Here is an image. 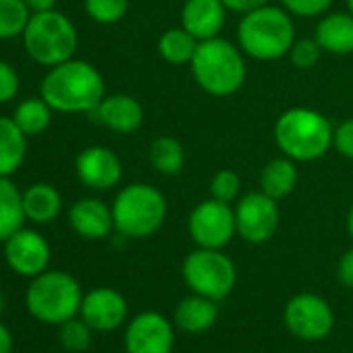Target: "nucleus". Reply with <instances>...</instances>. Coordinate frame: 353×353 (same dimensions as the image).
<instances>
[{
  "label": "nucleus",
  "instance_id": "10",
  "mask_svg": "<svg viewBox=\"0 0 353 353\" xmlns=\"http://www.w3.org/2000/svg\"><path fill=\"white\" fill-rule=\"evenodd\" d=\"M281 212L274 198L262 190L243 196L235 206L237 235L248 243H266L279 229Z\"/></svg>",
  "mask_w": 353,
  "mask_h": 353
},
{
  "label": "nucleus",
  "instance_id": "37",
  "mask_svg": "<svg viewBox=\"0 0 353 353\" xmlns=\"http://www.w3.org/2000/svg\"><path fill=\"white\" fill-rule=\"evenodd\" d=\"M268 3H270V0H223V5L229 11H235V13H241V15H245V13L258 9V7H264Z\"/></svg>",
  "mask_w": 353,
  "mask_h": 353
},
{
  "label": "nucleus",
  "instance_id": "34",
  "mask_svg": "<svg viewBox=\"0 0 353 353\" xmlns=\"http://www.w3.org/2000/svg\"><path fill=\"white\" fill-rule=\"evenodd\" d=\"M19 92V75L7 61H0V104L11 102Z\"/></svg>",
  "mask_w": 353,
  "mask_h": 353
},
{
  "label": "nucleus",
  "instance_id": "29",
  "mask_svg": "<svg viewBox=\"0 0 353 353\" xmlns=\"http://www.w3.org/2000/svg\"><path fill=\"white\" fill-rule=\"evenodd\" d=\"M90 19L102 26L119 23L129 9V0H83Z\"/></svg>",
  "mask_w": 353,
  "mask_h": 353
},
{
  "label": "nucleus",
  "instance_id": "26",
  "mask_svg": "<svg viewBox=\"0 0 353 353\" xmlns=\"http://www.w3.org/2000/svg\"><path fill=\"white\" fill-rule=\"evenodd\" d=\"M150 162L160 174H176L185 164V150L179 139L162 135L156 137L150 145Z\"/></svg>",
  "mask_w": 353,
  "mask_h": 353
},
{
  "label": "nucleus",
  "instance_id": "21",
  "mask_svg": "<svg viewBox=\"0 0 353 353\" xmlns=\"http://www.w3.org/2000/svg\"><path fill=\"white\" fill-rule=\"evenodd\" d=\"M63 210V198L57 188L48 183H34L23 192L26 219L36 225L52 223Z\"/></svg>",
  "mask_w": 353,
  "mask_h": 353
},
{
  "label": "nucleus",
  "instance_id": "7",
  "mask_svg": "<svg viewBox=\"0 0 353 353\" xmlns=\"http://www.w3.org/2000/svg\"><path fill=\"white\" fill-rule=\"evenodd\" d=\"M81 287L69 274L61 270H44L34 276L26 303L34 318L48 324H63L77 316L81 310Z\"/></svg>",
  "mask_w": 353,
  "mask_h": 353
},
{
  "label": "nucleus",
  "instance_id": "8",
  "mask_svg": "<svg viewBox=\"0 0 353 353\" xmlns=\"http://www.w3.org/2000/svg\"><path fill=\"white\" fill-rule=\"evenodd\" d=\"M183 279L194 293L221 301L235 289L237 268L223 250L198 248L183 262Z\"/></svg>",
  "mask_w": 353,
  "mask_h": 353
},
{
  "label": "nucleus",
  "instance_id": "4",
  "mask_svg": "<svg viewBox=\"0 0 353 353\" xmlns=\"http://www.w3.org/2000/svg\"><path fill=\"white\" fill-rule=\"evenodd\" d=\"M334 129L330 121L312 108H289L274 123L279 150L295 162H312L332 148Z\"/></svg>",
  "mask_w": 353,
  "mask_h": 353
},
{
  "label": "nucleus",
  "instance_id": "13",
  "mask_svg": "<svg viewBox=\"0 0 353 353\" xmlns=\"http://www.w3.org/2000/svg\"><path fill=\"white\" fill-rule=\"evenodd\" d=\"M5 258L17 274L38 276L50 262V245L38 231L21 227L5 241Z\"/></svg>",
  "mask_w": 353,
  "mask_h": 353
},
{
  "label": "nucleus",
  "instance_id": "23",
  "mask_svg": "<svg viewBox=\"0 0 353 353\" xmlns=\"http://www.w3.org/2000/svg\"><path fill=\"white\" fill-rule=\"evenodd\" d=\"M297 181H299V172L295 160L287 156L270 160L260 172V190L266 196L274 198L276 202L287 198L295 190Z\"/></svg>",
  "mask_w": 353,
  "mask_h": 353
},
{
  "label": "nucleus",
  "instance_id": "6",
  "mask_svg": "<svg viewBox=\"0 0 353 353\" xmlns=\"http://www.w3.org/2000/svg\"><path fill=\"white\" fill-rule=\"evenodd\" d=\"M21 38L28 54L44 67H57L73 59L79 44L73 21L54 9L34 13Z\"/></svg>",
  "mask_w": 353,
  "mask_h": 353
},
{
  "label": "nucleus",
  "instance_id": "33",
  "mask_svg": "<svg viewBox=\"0 0 353 353\" xmlns=\"http://www.w3.org/2000/svg\"><path fill=\"white\" fill-rule=\"evenodd\" d=\"M283 9L297 17H318L326 13L332 5V0H281Z\"/></svg>",
  "mask_w": 353,
  "mask_h": 353
},
{
  "label": "nucleus",
  "instance_id": "35",
  "mask_svg": "<svg viewBox=\"0 0 353 353\" xmlns=\"http://www.w3.org/2000/svg\"><path fill=\"white\" fill-rule=\"evenodd\" d=\"M332 145H334V150H336L343 158L353 160V119L343 121V123L334 129Z\"/></svg>",
  "mask_w": 353,
  "mask_h": 353
},
{
  "label": "nucleus",
  "instance_id": "14",
  "mask_svg": "<svg viewBox=\"0 0 353 353\" xmlns=\"http://www.w3.org/2000/svg\"><path fill=\"white\" fill-rule=\"evenodd\" d=\"M75 170L79 181L94 192L112 190L114 185H119L123 176L121 158L104 145L85 148L75 160Z\"/></svg>",
  "mask_w": 353,
  "mask_h": 353
},
{
  "label": "nucleus",
  "instance_id": "15",
  "mask_svg": "<svg viewBox=\"0 0 353 353\" xmlns=\"http://www.w3.org/2000/svg\"><path fill=\"white\" fill-rule=\"evenodd\" d=\"M81 320L98 332L117 330L127 318V301L125 297L110 287H98L83 295L81 301Z\"/></svg>",
  "mask_w": 353,
  "mask_h": 353
},
{
  "label": "nucleus",
  "instance_id": "11",
  "mask_svg": "<svg viewBox=\"0 0 353 353\" xmlns=\"http://www.w3.org/2000/svg\"><path fill=\"white\" fill-rule=\"evenodd\" d=\"M285 324L303 341H320L332 332L334 314L322 297L314 293H299L291 297L285 307Z\"/></svg>",
  "mask_w": 353,
  "mask_h": 353
},
{
  "label": "nucleus",
  "instance_id": "19",
  "mask_svg": "<svg viewBox=\"0 0 353 353\" xmlns=\"http://www.w3.org/2000/svg\"><path fill=\"white\" fill-rule=\"evenodd\" d=\"M316 42L324 52L345 57L353 52V15L351 13H330L320 19L314 34Z\"/></svg>",
  "mask_w": 353,
  "mask_h": 353
},
{
  "label": "nucleus",
  "instance_id": "41",
  "mask_svg": "<svg viewBox=\"0 0 353 353\" xmlns=\"http://www.w3.org/2000/svg\"><path fill=\"white\" fill-rule=\"evenodd\" d=\"M5 312V295H3V291H0V314Z\"/></svg>",
  "mask_w": 353,
  "mask_h": 353
},
{
  "label": "nucleus",
  "instance_id": "32",
  "mask_svg": "<svg viewBox=\"0 0 353 353\" xmlns=\"http://www.w3.org/2000/svg\"><path fill=\"white\" fill-rule=\"evenodd\" d=\"M322 52L324 50L316 42V38H303V40L293 42V46L289 50V59H291L293 67H297V69H312L320 61Z\"/></svg>",
  "mask_w": 353,
  "mask_h": 353
},
{
  "label": "nucleus",
  "instance_id": "17",
  "mask_svg": "<svg viewBox=\"0 0 353 353\" xmlns=\"http://www.w3.org/2000/svg\"><path fill=\"white\" fill-rule=\"evenodd\" d=\"M69 225L83 239H92V241L106 239L114 229L112 208H108L98 198H83L71 206Z\"/></svg>",
  "mask_w": 353,
  "mask_h": 353
},
{
  "label": "nucleus",
  "instance_id": "1",
  "mask_svg": "<svg viewBox=\"0 0 353 353\" xmlns=\"http://www.w3.org/2000/svg\"><path fill=\"white\" fill-rule=\"evenodd\" d=\"M104 79L100 71L85 63L69 59L50 67L42 79L40 94L52 110L59 112H94L104 100Z\"/></svg>",
  "mask_w": 353,
  "mask_h": 353
},
{
  "label": "nucleus",
  "instance_id": "27",
  "mask_svg": "<svg viewBox=\"0 0 353 353\" xmlns=\"http://www.w3.org/2000/svg\"><path fill=\"white\" fill-rule=\"evenodd\" d=\"M13 121L17 123V127L28 137L38 135V133H42V131H46L50 127L52 108L48 106V102L44 98H30V100H23L15 108Z\"/></svg>",
  "mask_w": 353,
  "mask_h": 353
},
{
  "label": "nucleus",
  "instance_id": "40",
  "mask_svg": "<svg viewBox=\"0 0 353 353\" xmlns=\"http://www.w3.org/2000/svg\"><path fill=\"white\" fill-rule=\"evenodd\" d=\"M347 231H349V235H351V239H353V204H351L349 214H347Z\"/></svg>",
  "mask_w": 353,
  "mask_h": 353
},
{
  "label": "nucleus",
  "instance_id": "3",
  "mask_svg": "<svg viewBox=\"0 0 353 353\" xmlns=\"http://www.w3.org/2000/svg\"><path fill=\"white\" fill-rule=\"evenodd\" d=\"M190 65L196 83L216 98L233 96L243 88L248 77L241 48L219 36L200 42Z\"/></svg>",
  "mask_w": 353,
  "mask_h": 353
},
{
  "label": "nucleus",
  "instance_id": "30",
  "mask_svg": "<svg viewBox=\"0 0 353 353\" xmlns=\"http://www.w3.org/2000/svg\"><path fill=\"white\" fill-rule=\"evenodd\" d=\"M61 343L69 351H85L92 343V328L83 320H67L61 324Z\"/></svg>",
  "mask_w": 353,
  "mask_h": 353
},
{
  "label": "nucleus",
  "instance_id": "36",
  "mask_svg": "<svg viewBox=\"0 0 353 353\" xmlns=\"http://www.w3.org/2000/svg\"><path fill=\"white\" fill-rule=\"evenodd\" d=\"M339 281L345 287L353 289V248L347 250L339 260Z\"/></svg>",
  "mask_w": 353,
  "mask_h": 353
},
{
  "label": "nucleus",
  "instance_id": "38",
  "mask_svg": "<svg viewBox=\"0 0 353 353\" xmlns=\"http://www.w3.org/2000/svg\"><path fill=\"white\" fill-rule=\"evenodd\" d=\"M13 351V336L11 330L0 322V353H11Z\"/></svg>",
  "mask_w": 353,
  "mask_h": 353
},
{
  "label": "nucleus",
  "instance_id": "5",
  "mask_svg": "<svg viewBox=\"0 0 353 353\" xmlns=\"http://www.w3.org/2000/svg\"><path fill=\"white\" fill-rule=\"evenodd\" d=\"M166 212L168 206L164 196L148 183H131L123 188L112 204L114 229L131 239L154 235L162 227Z\"/></svg>",
  "mask_w": 353,
  "mask_h": 353
},
{
  "label": "nucleus",
  "instance_id": "39",
  "mask_svg": "<svg viewBox=\"0 0 353 353\" xmlns=\"http://www.w3.org/2000/svg\"><path fill=\"white\" fill-rule=\"evenodd\" d=\"M26 3L34 13H42V11H52L59 0H26Z\"/></svg>",
  "mask_w": 353,
  "mask_h": 353
},
{
  "label": "nucleus",
  "instance_id": "9",
  "mask_svg": "<svg viewBox=\"0 0 353 353\" xmlns=\"http://www.w3.org/2000/svg\"><path fill=\"white\" fill-rule=\"evenodd\" d=\"M237 233L235 210L221 200L200 202L190 214V235L198 248L223 250Z\"/></svg>",
  "mask_w": 353,
  "mask_h": 353
},
{
  "label": "nucleus",
  "instance_id": "24",
  "mask_svg": "<svg viewBox=\"0 0 353 353\" xmlns=\"http://www.w3.org/2000/svg\"><path fill=\"white\" fill-rule=\"evenodd\" d=\"M23 192L9 176H0V241H7L15 231L23 227Z\"/></svg>",
  "mask_w": 353,
  "mask_h": 353
},
{
  "label": "nucleus",
  "instance_id": "28",
  "mask_svg": "<svg viewBox=\"0 0 353 353\" xmlns=\"http://www.w3.org/2000/svg\"><path fill=\"white\" fill-rule=\"evenodd\" d=\"M32 19V9L26 0H0V40L23 36Z\"/></svg>",
  "mask_w": 353,
  "mask_h": 353
},
{
  "label": "nucleus",
  "instance_id": "18",
  "mask_svg": "<svg viewBox=\"0 0 353 353\" xmlns=\"http://www.w3.org/2000/svg\"><path fill=\"white\" fill-rule=\"evenodd\" d=\"M96 121L117 133H133L143 123V108L141 104L127 94L104 96L100 106L92 112Z\"/></svg>",
  "mask_w": 353,
  "mask_h": 353
},
{
  "label": "nucleus",
  "instance_id": "16",
  "mask_svg": "<svg viewBox=\"0 0 353 353\" xmlns=\"http://www.w3.org/2000/svg\"><path fill=\"white\" fill-rule=\"evenodd\" d=\"M227 11L223 0H188L181 9V28L200 42L216 38L227 23Z\"/></svg>",
  "mask_w": 353,
  "mask_h": 353
},
{
  "label": "nucleus",
  "instance_id": "20",
  "mask_svg": "<svg viewBox=\"0 0 353 353\" xmlns=\"http://www.w3.org/2000/svg\"><path fill=\"white\" fill-rule=\"evenodd\" d=\"M219 320V305L214 299L204 297V295H190L185 299H181L174 307V322L181 330L198 334V332H206L214 326V322Z\"/></svg>",
  "mask_w": 353,
  "mask_h": 353
},
{
  "label": "nucleus",
  "instance_id": "25",
  "mask_svg": "<svg viewBox=\"0 0 353 353\" xmlns=\"http://www.w3.org/2000/svg\"><path fill=\"white\" fill-rule=\"evenodd\" d=\"M200 40H196L185 28L166 30L158 40V52L168 65H190Z\"/></svg>",
  "mask_w": 353,
  "mask_h": 353
},
{
  "label": "nucleus",
  "instance_id": "22",
  "mask_svg": "<svg viewBox=\"0 0 353 353\" xmlns=\"http://www.w3.org/2000/svg\"><path fill=\"white\" fill-rule=\"evenodd\" d=\"M28 154V135L11 117H0V176L17 172Z\"/></svg>",
  "mask_w": 353,
  "mask_h": 353
},
{
  "label": "nucleus",
  "instance_id": "12",
  "mask_svg": "<svg viewBox=\"0 0 353 353\" xmlns=\"http://www.w3.org/2000/svg\"><path fill=\"white\" fill-rule=\"evenodd\" d=\"M172 345L174 330L158 312L137 314L125 330L127 353H170Z\"/></svg>",
  "mask_w": 353,
  "mask_h": 353
},
{
  "label": "nucleus",
  "instance_id": "31",
  "mask_svg": "<svg viewBox=\"0 0 353 353\" xmlns=\"http://www.w3.org/2000/svg\"><path fill=\"white\" fill-rule=\"evenodd\" d=\"M239 192H241V179L239 174L225 168V170H219L212 181H210V194L214 200H221V202H235L239 198Z\"/></svg>",
  "mask_w": 353,
  "mask_h": 353
},
{
  "label": "nucleus",
  "instance_id": "42",
  "mask_svg": "<svg viewBox=\"0 0 353 353\" xmlns=\"http://www.w3.org/2000/svg\"><path fill=\"white\" fill-rule=\"evenodd\" d=\"M347 7H349V13L353 15V0H347Z\"/></svg>",
  "mask_w": 353,
  "mask_h": 353
},
{
  "label": "nucleus",
  "instance_id": "2",
  "mask_svg": "<svg viewBox=\"0 0 353 353\" xmlns=\"http://www.w3.org/2000/svg\"><path fill=\"white\" fill-rule=\"evenodd\" d=\"M237 40L243 54L254 61L270 63L289 54L295 42V26L289 11L264 5L241 17Z\"/></svg>",
  "mask_w": 353,
  "mask_h": 353
}]
</instances>
